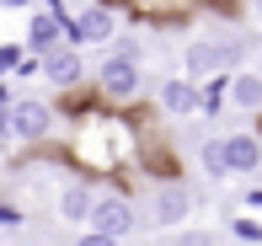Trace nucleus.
<instances>
[{"label":"nucleus","instance_id":"1","mask_svg":"<svg viewBox=\"0 0 262 246\" xmlns=\"http://www.w3.org/2000/svg\"><path fill=\"white\" fill-rule=\"evenodd\" d=\"M54 134V107L38 97H11L6 102V139L11 145H27V139Z\"/></svg>","mask_w":262,"mask_h":246},{"label":"nucleus","instance_id":"2","mask_svg":"<svg viewBox=\"0 0 262 246\" xmlns=\"http://www.w3.org/2000/svg\"><path fill=\"white\" fill-rule=\"evenodd\" d=\"M97 86H102L107 102H134L145 91V70H139L134 54H107L102 70H97Z\"/></svg>","mask_w":262,"mask_h":246},{"label":"nucleus","instance_id":"3","mask_svg":"<svg viewBox=\"0 0 262 246\" xmlns=\"http://www.w3.org/2000/svg\"><path fill=\"white\" fill-rule=\"evenodd\" d=\"M187 219H193V193L182 182H161L150 193V225L156 230H182Z\"/></svg>","mask_w":262,"mask_h":246},{"label":"nucleus","instance_id":"4","mask_svg":"<svg viewBox=\"0 0 262 246\" xmlns=\"http://www.w3.org/2000/svg\"><path fill=\"white\" fill-rule=\"evenodd\" d=\"M91 225H97V230H107V236H134L139 214H134V204H128L123 193H97V209H91Z\"/></svg>","mask_w":262,"mask_h":246},{"label":"nucleus","instance_id":"5","mask_svg":"<svg viewBox=\"0 0 262 246\" xmlns=\"http://www.w3.org/2000/svg\"><path fill=\"white\" fill-rule=\"evenodd\" d=\"M156 97H161V107L171 113V118H193V113H204V91H198L193 75H166Z\"/></svg>","mask_w":262,"mask_h":246},{"label":"nucleus","instance_id":"6","mask_svg":"<svg viewBox=\"0 0 262 246\" xmlns=\"http://www.w3.org/2000/svg\"><path fill=\"white\" fill-rule=\"evenodd\" d=\"M91 209H97V193H91L86 182H64V187H59V209H54V214L64 219V225L86 230L91 225Z\"/></svg>","mask_w":262,"mask_h":246},{"label":"nucleus","instance_id":"7","mask_svg":"<svg viewBox=\"0 0 262 246\" xmlns=\"http://www.w3.org/2000/svg\"><path fill=\"white\" fill-rule=\"evenodd\" d=\"M80 70H86V64H80V49H75V38L43 54V80H49V86H75V80H80Z\"/></svg>","mask_w":262,"mask_h":246},{"label":"nucleus","instance_id":"8","mask_svg":"<svg viewBox=\"0 0 262 246\" xmlns=\"http://www.w3.org/2000/svg\"><path fill=\"white\" fill-rule=\"evenodd\" d=\"M118 38V16L107 6H80V16H75V43H113Z\"/></svg>","mask_w":262,"mask_h":246},{"label":"nucleus","instance_id":"9","mask_svg":"<svg viewBox=\"0 0 262 246\" xmlns=\"http://www.w3.org/2000/svg\"><path fill=\"white\" fill-rule=\"evenodd\" d=\"M225 150H230V171L235 177H257L262 171V139L257 134H225Z\"/></svg>","mask_w":262,"mask_h":246},{"label":"nucleus","instance_id":"10","mask_svg":"<svg viewBox=\"0 0 262 246\" xmlns=\"http://www.w3.org/2000/svg\"><path fill=\"white\" fill-rule=\"evenodd\" d=\"M225 59H230V54H225L220 43H209V38H193V43L182 49V64H187V75H193V80H198V75H214Z\"/></svg>","mask_w":262,"mask_h":246},{"label":"nucleus","instance_id":"11","mask_svg":"<svg viewBox=\"0 0 262 246\" xmlns=\"http://www.w3.org/2000/svg\"><path fill=\"white\" fill-rule=\"evenodd\" d=\"M27 43H32V54H49L64 43V21L54 16V11H32V21H27Z\"/></svg>","mask_w":262,"mask_h":246},{"label":"nucleus","instance_id":"12","mask_svg":"<svg viewBox=\"0 0 262 246\" xmlns=\"http://www.w3.org/2000/svg\"><path fill=\"white\" fill-rule=\"evenodd\" d=\"M230 102L241 113H262V70H241V75H230Z\"/></svg>","mask_w":262,"mask_h":246},{"label":"nucleus","instance_id":"13","mask_svg":"<svg viewBox=\"0 0 262 246\" xmlns=\"http://www.w3.org/2000/svg\"><path fill=\"white\" fill-rule=\"evenodd\" d=\"M198 166H204L209 182L235 177V171H230V150H225V139H204V145H198Z\"/></svg>","mask_w":262,"mask_h":246},{"label":"nucleus","instance_id":"14","mask_svg":"<svg viewBox=\"0 0 262 246\" xmlns=\"http://www.w3.org/2000/svg\"><path fill=\"white\" fill-rule=\"evenodd\" d=\"M75 246H123V236H107V230L86 225V230H80V241H75Z\"/></svg>","mask_w":262,"mask_h":246},{"label":"nucleus","instance_id":"15","mask_svg":"<svg viewBox=\"0 0 262 246\" xmlns=\"http://www.w3.org/2000/svg\"><path fill=\"white\" fill-rule=\"evenodd\" d=\"M0 64H6V70H11V75H16V70H21V64H27V54H21V49H16V43H6V49H0Z\"/></svg>","mask_w":262,"mask_h":246},{"label":"nucleus","instance_id":"16","mask_svg":"<svg viewBox=\"0 0 262 246\" xmlns=\"http://www.w3.org/2000/svg\"><path fill=\"white\" fill-rule=\"evenodd\" d=\"M177 246H214V230H182Z\"/></svg>","mask_w":262,"mask_h":246},{"label":"nucleus","instance_id":"17","mask_svg":"<svg viewBox=\"0 0 262 246\" xmlns=\"http://www.w3.org/2000/svg\"><path fill=\"white\" fill-rule=\"evenodd\" d=\"M235 236H241V241H262V225H252V219H241V225H235Z\"/></svg>","mask_w":262,"mask_h":246},{"label":"nucleus","instance_id":"18","mask_svg":"<svg viewBox=\"0 0 262 246\" xmlns=\"http://www.w3.org/2000/svg\"><path fill=\"white\" fill-rule=\"evenodd\" d=\"M241 209H257V214H262V187H252V193H246V204Z\"/></svg>","mask_w":262,"mask_h":246},{"label":"nucleus","instance_id":"19","mask_svg":"<svg viewBox=\"0 0 262 246\" xmlns=\"http://www.w3.org/2000/svg\"><path fill=\"white\" fill-rule=\"evenodd\" d=\"M6 6H11V11H21V6H32V0H6Z\"/></svg>","mask_w":262,"mask_h":246},{"label":"nucleus","instance_id":"20","mask_svg":"<svg viewBox=\"0 0 262 246\" xmlns=\"http://www.w3.org/2000/svg\"><path fill=\"white\" fill-rule=\"evenodd\" d=\"M252 11H257V21H262V0H252Z\"/></svg>","mask_w":262,"mask_h":246}]
</instances>
